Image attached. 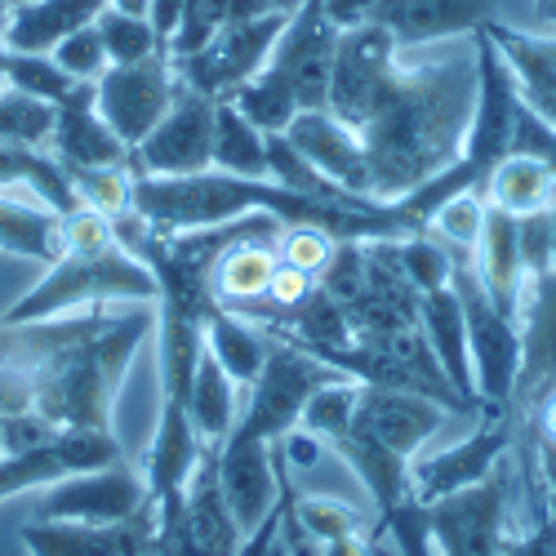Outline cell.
I'll use <instances>...</instances> for the list:
<instances>
[{"label": "cell", "instance_id": "cell-15", "mask_svg": "<svg viewBox=\"0 0 556 556\" xmlns=\"http://www.w3.org/2000/svg\"><path fill=\"white\" fill-rule=\"evenodd\" d=\"M129 458L116 432L108 428H63L54 441H45L23 454H0V503L23 494V490H45L76 472H99L112 463Z\"/></svg>", "mask_w": 556, "mask_h": 556}, {"label": "cell", "instance_id": "cell-51", "mask_svg": "<svg viewBox=\"0 0 556 556\" xmlns=\"http://www.w3.org/2000/svg\"><path fill=\"white\" fill-rule=\"evenodd\" d=\"M112 10H125V14H148V0H108Z\"/></svg>", "mask_w": 556, "mask_h": 556}, {"label": "cell", "instance_id": "cell-24", "mask_svg": "<svg viewBox=\"0 0 556 556\" xmlns=\"http://www.w3.org/2000/svg\"><path fill=\"white\" fill-rule=\"evenodd\" d=\"M0 250L54 267L67 254V218L23 188H0Z\"/></svg>", "mask_w": 556, "mask_h": 556}, {"label": "cell", "instance_id": "cell-33", "mask_svg": "<svg viewBox=\"0 0 556 556\" xmlns=\"http://www.w3.org/2000/svg\"><path fill=\"white\" fill-rule=\"evenodd\" d=\"M54 116L59 108L31 99L14 85H0V143L14 148H50L54 138Z\"/></svg>", "mask_w": 556, "mask_h": 556}, {"label": "cell", "instance_id": "cell-56", "mask_svg": "<svg viewBox=\"0 0 556 556\" xmlns=\"http://www.w3.org/2000/svg\"><path fill=\"white\" fill-rule=\"evenodd\" d=\"M10 5H27V0H10Z\"/></svg>", "mask_w": 556, "mask_h": 556}, {"label": "cell", "instance_id": "cell-1", "mask_svg": "<svg viewBox=\"0 0 556 556\" xmlns=\"http://www.w3.org/2000/svg\"><path fill=\"white\" fill-rule=\"evenodd\" d=\"M477 108V63H414L401 67V80L379 108V116L361 129V143L375 178V201L392 205L419 192L424 182L445 174L472 125Z\"/></svg>", "mask_w": 556, "mask_h": 556}, {"label": "cell", "instance_id": "cell-19", "mask_svg": "<svg viewBox=\"0 0 556 556\" xmlns=\"http://www.w3.org/2000/svg\"><path fill=\"white\" fill-rule=\"evenodd\" d=\"M50 152L67 174L76 169H134V148H125L94 108V85H76L59 103ZM138 174V169H134Z\"/></svg>", "mask_w": 556, "mask_h": 556}, {"label": "cell", "instance_id": "cell-28", "mask_svg": "<svg viewBox=\"0 0 556 556\" xmlns=\"http://www.w3.org/2000/svg\"><path fill=\"white\" fill-rule=\"evenodd\" d=\"M237 419H241L237 414V379H231L218 365V356L205 348L197 361L192 388H188V424L201 437V445L218 450L227 441V432L237 428Z\"/></svg>", "mask_w": 556, "mask_h": 556}, {"label": "cell", "instance_id": "cell-12", "mask_svg": "<svg viewBox=\"0 0 556 556\" xmlns=\"http://www.w3.org/2000/svg\"><path fill=\"white\" fill-rule=\"evenodd\" d=\"M148 503V477L138 463L121 458L99 472H76L45 485L36 498L40 521H80V526H116L129 521Z\"/></svg>", "mask_w": 556, "mask_h": 556}, {"label": "cell", "instance_id": "cell-53", "mask_svg": "<svg viewBox=\"0 0 556 556\" xmlns=\"http://www.w3.org/2000/svg\"><path fill=\"white\" fill-rule=\"evenodd\" d=\"M271 5H276V10H286V14H294V10H299V0H271Z\"/></svg>", "mask_w": 556, "mask_h": 556}, {"label": "cell", "instance_id": "cell-48", "mask_svg": "<svg viewBox=\"0 0 556 556\" xmlns=\"http://www.w3.org/2000/svg\"><path fill=\"white\" fill-rule=\"evenodd\" d=\"M388 0H326V14L334 27H356V23H369Z\"/></svg>", "mask_w": 556, "mask_h": 556}, {"label": "cell", "instance_id": "cell-10", "mask_svg": "<svg viewBox=\"0 0 556 556\" xmlns=\"http://www.w3.org/2000/svg\"><path fill=\"white\" fill-rule=\"evenodd\" d=\"M174 94H178V72H174L169 54H152L143 63L108 67L94 80V108L125 148H138L161 125Z\"/></svg>", "mask_w": 556, "mask_h": 556}, {"label": "cell", "instance_id": "cell-8", "mask_svg": "<svg viewBox=\"0 0 556 556\" xmlns=\"http://www.w3.org/2000/svg\"><path fill=\"white\" fill-rule=\"evenodd\" d=\"M450 419V409L419 396V392H401V388H375V383H361L356 388V414H352V432L343 441L369 445L379 450L405 468H414V454H419L437 428ZM339 445V441H334ZM330 445V450H334Z\"/></svg>", "mask_w": 556, "mask_h": 556}, {"label": "cell", "instance_id": "cell-46", "mask_svg": "<svg viewBox=\"0 0 556 556\" xmlns=\"http://www.w3.org/2000/svg\"><path fill=\"white\" fill-rule=\"evenodd\" d=\"M503 556H556V513L539 517L517 539H503Z\"/></svg>", "mask_w": 556, "mask_h": 556}, {"label": "cell", "instance_id": "cell-45", "mask_svg": "<svg viewBox=\"0 0 556 556\" xmlns=\"http://www.w3.org/2000/svg\"><path fill=\"white\" fill-rule=\"evenodd\" d=\"M237 556H290V543H286V517H281V503L271 507V517L254 530V534H245V543H241V552Z\"/></svg>", "mask_w": 556, "mask_h": 556}, {"label": "cell", "instance_id": "cell-26", "mask_svg": "<svg viewBox=\"0 0 556 556\" xmlns=\"http://www.w3.org/2000/svg\"><path fill=\"white\" fill-rule=\"evenodd\" d=\"M103 10L108 0H27V5L10 10V27L0 45H10L18 54H54L59 40L89 27Z\"/></svg>", "mask_w": 556, "mask_h": 556}, {"label": "cell", "instance_id": "cell-27", "mask_svg": "<svg viewBox=\"0 0 556 556\" xmlns=\"http://www.w3.org/2000/svg\"><path fill=\"white\" fill-rule=\"evenodd\" d=\"M276 263H281V258H276V241H263V237H250V241H237L231 250H223L214 271H210V286H214L218 307L237 312V307L263 303Z\"/></svg>", "mask_w": 556, "mask_h": 556}, {"label": "cell", "instance_id": "cell-14", "mask_svg": "<svg viewBox=\"0 0 556 556\" xmlns=\"http://www.w3.org/2000/svg\"><path fill=\"white\" fill-rule=\"evenodd\" d=\"M517 330H521V365H517L513 401H507V419H513V432L521 437L530 414L556 392V267L526 286Z\"/></svg>", "mask_w": 556, "mask_h": 556}, {"label": "cell", "instance_id": "cell-31", "mask_svg": "<svg viewBox=\"0 0 556 556\" xmlns=\"http://www.w3.org/2000/svg\"><path fill=\"white\" fill-rule=\"evenodd\" d=\"M214 169L237 178H267V134L250 125L227 99L214 112Z\"/></svg>", "mask_w": 556, "mask_h": 556}, {"label": "cell", "instance_id": "cell-52", "mask_svg": "<svg viewBox=\"0 0 556 556\" xmlns=\"http://www.w3.org/2000/svg\"><path fill=\"white\" fill-rule=\"evenodd\" d=\"M10 10H14L10 0H0V36H5V27H10Z\"/></svg>", "mask_w": 556, "mask_h": 556}, {"label": "cell", "instance_id": "cell-21", "mask_svg": "<svg viewBox=\"0 0 556 556\" xmlns=\"http://www.w3.org/2000/svg\"><path fill=\"white\" fill-rule=\"evenodd\" d=\"M485 31L498 45L507 72L517 80V99L547 129H556V36H534V31H521L503 18H490Z\"/></svg>", "mask_w": 556, "mask_h": 556}, {"label": "cell", "instance_id": "cell-11", "mask_svg": "<svg viewBox=\"0 0 556 556\" xmlns=\"http://www.w3.org/2000/svg\"><path fill=\"white\" fill-rule=\"evenodd\" d=\"M214 112L218 99L197 94L178 80V94L161 125L134 148V169L152 178H188L214 169Z\"/></svg>", "mask_w": 556, "mask_h": 556}, {"label": "cell", "instance_id": "cell-3", "mask_svg": "<svg viewBox=\"0 0 556 556\" xmlns=\"http://www.w3.org/2000/svg\"><path fill=\"white\" fill-rule=\"evenodd\" d=\"M94 303H156V276L138 263L112 231V218L99 210L67 214V254L45 267L40 281L0 320H45Z\"/></svg>", "mask_w": 556, "mask_h": 556}, {"label": "cell", "instance_id": "cell-39", "mask_svg": "<svg viewBox=\"0 0 556 556\" xmlns=\"http://www.w3.org/2000/svg\"><path fill=\"white\" fill-rule=\"evenodd\" d=\"M50 59H54L72 80H80V85H94V80L112 67L108 45H103V36H99V27H94V23L80 27V31H72L67 40H59Z\"/></svg>", "mask_w": 556, "mask_h": 556}, {"label": "cell", "instance_id": "cell-25", "mask_svg": "<svg viewBox=\"0 0 556 556\" xmlns=\"http://www.w3.org/2000/svg\"><path fill=\"white\" fill-rule=\"evenodd\" d=\"M419 326L428 334V348H432L437 365L454 383V392L481 409L477 379H472V356H468V330H463V307H458V294H454L450 281L419 299ZM481 419H485V409H481Z\"/></svg>", "mask_w": 556, "mask_h": 556}, {"label": "cell", "instance_id": "cell-5", "mask_svg": "<svg viewBox=\"0 0 556 556\" xmlns=\"http://www.w3.org/2000/svg\"><path fill=\"white\" fill-rule=\"evenodd\" d=\"M334 379H348V375L267 334V361L258 369V379L245 388L250 401H245L241 419H237V428H231V432L250 437V441H263V445H276L290 428H299L303 405L326 383H334Z\"/></svg>", "mask_w": 556, "mask_h": 556}, {"label": "cell", "instance_id": "cell-4", "mask_svg": "<svg viewBox=\"0 0 556 556\" xmlns=\"http://www.w3.org/2000/svg\"><path fill=\"white\" fill-rule=\"evenodd\" d=\"M450 286L463 307V330H468V356H472L481 409H485V419H507V401H513L517 365H521V330L485 294L481 271H477V250H450Z\"/></svg>", "mask_w": 556, "mask_h": 556}, {"label": "cell", "instance_id": "cell-9", "mask_svg": "<svg viewBox=\"0 0 556 556\" xmlns=\"http://www.w3.org/2000/svg\"><path fill=\"white\" fill-rule=\"evenodd\" d=\"M290 14H263V18H250V23H231V27H218L197 54L188 59H174V72L178 80L197 89V94H210V99H227L237 85H245L254 72H263V63L271 59L276 40H281Z\"/></svg>", "mask_w": 556, "mask_h": 556}, {"label": "cell", "instance_id": "cell-47", "mask_svg": "<svg viewBox=\"0 0 556 556\" xmlns=\"http://www.w3.org/2000/svg\"><path fill=\"white\" fill-rule=\"evenodd\" d=\"M182 14H188V0H148V23H152V31L161 36L165 50H169V40H174Z\"/></svg>", "mask_w": 556, "mask_h": 556}, {"label": "cell", "instance_id": "cell-43", "mask_svg": "<svg viewBox=\"0 0 556 556\" xmlns=\"http://www.w3.org/2000/svg\"><path fill=\"white\" fill-rule=\"evenodd\" d=\"M521 227V263H526V276L552 271V210H539V214H521L517 218Z\"/></svg>", "mask_w": 556, "mask_h": 556}, {"label": "cell", "instance_id": "cell-49", "mask_svg": "<svg viewBox=\"0 0 556 556\" xmlns=\"http://www.w3.org/2000/svg\"><path fill=\"white\" fill-rule=\"evenodd\" d=\"M320 556H379V543L369 534H348V539H334V543H316Z\"/></svg>", "mask_w": 556, "mask_h": 556}, {"label": "cell", "instance_id": "cell-23", "mask_svg": "<svg viewBox=\"0 0 556 556\" xmlns=\"http://www.w3.org/2000/svg\"><path fill=\"white\" fill-rule=\"evenodd\" d=\"M477 271L481 286L494 299V307L503 316H521V299H526V263H521V227L517 214H503L494 205H485V223H481V241H477Z\"/></svg>", "mask_w": 556, "mask_h": 556}, {"label": "cell", "instance_id": "cell-17", "mask_svg": "<svg viewBox=\"0 0 556 556\" xmlns=\"http://www.w3.org/2000/svg\"><path fill=\"white\" fill-rule=\"evenodd\" d=\"M23 547L31 556H143L156 547V503L148 498L129 521L80 526V521H40L23 526Z\"/></svg>", "mask_w": 556, "mask_h": 556}, {"label": "cell", "instance_id": "cell-16", "mask_svg": "<svg viewBox=\"0 0 556 556\" xmlns=\"http://www.w3.org/2000/svg\"><path fill=\"white\" fill-rule=\"evenodd\" d=\"M513 445H517V432H513V419H477V428L463 437L458 445L432 454V458H414L409 468V498L419 503H437L445 494H458L477 481H485L498 463L513 458Z\"/></svg>", "mask_w": 556, "mask_h": 556}, {"label": "cell", "instance_id": "cell-38", "mask_svg": "<svg viewBox=\"0 0 556 556\" xmlns=\"http://www.w3.org/2000/svg\"><path fill=\"white\" fill-rule=\"evenodd\" d=\"M290 507L299 526L316 539V543H334V539H348V534H369V521L356 513V507L339 503V498H326V494H290Z\"/></svg>", "mask_w": 556, "mask_h": 556}, {"label": "cell", "instance_id": "cell-6", "mask_svg": "<svg viewBox=\"0 0 556 556\" xmlns=\"http://www.w3.org/2000/svg\"><path fill=\"white\" fill-rule=\"evenodd\" d=\"M396 54H401V45L383 23L343 27L334 72H330L326 112H334L343 125H352L361 134L369 121L379 116V108L388 103V94L401 80V59Z\"/></svg>", "mask_w": 556, "mask_h": 556}, {"label": "cell", "instance_id": "cell-37", "mask_svg": "<svg viewBox=\"0 0 556 556\" xmlns=\"http://www.w3.org/2000/svg\"><path fill=\"white\" fill-rule=\"evenodd\" d=\"M356 379H334V383H326L320 388L307 405H303V419H299V428H307L312 437H320L326 445H334V441H343L348 432H352V414H356Z\"/></svg>", "mask_w": 556, "mask_h": 556}, {"label": "cell", "instance_id": "cell-55", "mask_svg": "<svg viewBox=\"0 0 556 556\" xmlns=\"http://www.w3.org/2000/svg\"><path fill=\"white\" fill-rule=\"evenodd\" d=\"M143 556H161V547H148V552H143Z\"/></svg>", "mask_w": 556, "mask_h": 556}, {"label": "cell", "instance_id": "cell-35", "mask_svg": "<svg viewBox=\"0 0 556 556\" xmlns=\"http://www.w3.org/2000/svg\"><path fill=\"white\" fill-rule=\"evenodd\" d=\"M94 27H99V36H103V45H108L112 67L143 63V59H152V54H169L165 45H161V36L152 31L148 14H125V10H112V5H108V10L94 18Z\"/></svg>", "mask_w": 556, "mask_h": 556}, {"label": "cell", "instance_id": "cell-54", "mask_svg": "<svg viewBox=\"0 0 556 556\" xmlns=\"http://www.w3.org/2000/svg\"><path fill=\"white\" fill-rule=\"evenodd\" d=\"M552 267H556V205H552Z\"/></svg>", "mask_w": 556, "mask_h": 556}, {"label": "cell", "instance_id": "cell-20", "mask_svg": "<svg viewBox=\"0 0 556 556\" xmlns=\"http://www.w3.org/2000/svg\"><path fill=\"white\" fill-rule=\"evenodd\" d=\"M290 143L326 174L334 188H343L348 197H365L375 201V178H369V156L365 143L352 125H343L334 112L316 108V112H299L294 125L286 129Z\"/></svg>", "mask_w": 556, "mask_h": 556}, {"label": "cell", "instance_id": "cell-44", "mask_svg": "<svg viewBox=\"0 0 556 556\" xmlns=\"http://www.w3.org/2000/svg\"><path fill=\"white\" fill-rule=\"evenodd\" d=\"M320 450H326V441L312 437L307 428H290L281 441H276V458H281L290 472H312L320 463Z\"/></svg>", "mask_w": 556, "mask_h": 556}, {"label": "cell", "instance_id": "cell-2", "mask_svg": "<svg viewBox=\"0 0 556 556\" xmlns=\"http://www.w3.org/2000/svg\"><path fill=\"white\" fill-rule=\"evenodd\" d=\"M156 326V303H94L72 339L31 365L36 409L59 428H108L134 352Z\"/></svg>", "mask_w": 556, "mask_h": 556}, {"label": "cell", "instance_id": "cell-50", "mask_svg": "<svg viewBox=\"0 0 556 556\" xmlns=\"http://www.w3.org/2000/svg\"><path fill=\"white\" fill-rule=\"evenodd\" d=\"M534 14H539V23L556 27V0H534Z\"/></svg>", "mask_w": 556, "mask_h": 556}, {"label": "cell", "instance_id": "cell-41", "mask_svg": "<svg viewBox=\"0 0 556 556\" xmlns=\"http://www.w3.org/2000/svg\"><path fill=\"white\" fill-rule=\"evenodd\" d=\"M383 534L396 539V552H383V547H379V556H437V552H432L428 521H424V503H419V498H405L396 513L383 521Z\"/></svg>", "mask_w": 556, "mask_h": 556}, {"label": "cell", "instance_id": "cell-34", "mask_svg": "<svg viewBox=\"0 0 556 556\" xmlns=\"http://www.w3.org/2000/svg\"><path fill=\"white\" fill-rule=\"evenodd\" d=\"M0 76H5V85L23 89V94H31V99L54 103V108L80 85L50 54H18V50H10V45H0Z\"/></svg>", "mask_w": 556, "mask_h": 556}, {"label": "cell", "instance_id": "cell-30", "mask_svg": "<svg viewBox=\"0 0 556 556\" xmlns=\"http://www.w3.org/2000/svg\"><path fill=\"white\" fill-rule=\"evenodd\" d=\"M205 348L218 356V365L227 369L237 388H250L258 379V369L267 361V334L258 326H250L245 316L218 307L210 320H205Z\"/></svg>", "mask_w": 556, "mask_h": 556}, {"label": "cell", "instance_id": "cell-7", "mask_svg": "<svg viewBox=\"0 0 556 556\" xmlns=\"http://www.w3.org/2000/svg\"><path fill=\"white\" fill-rule=\"evenodd\" d=\"M513 494V458L498 468L437 503H424V521L432 534L437 556H503V530H507V498Z\"/></svg>", "mask_w": 556, "mask_h": 556}, {"label": "cell", "instance_id": "cell-29", "mask_svg": "<svg viewBox=\"0 0 556 556\" xmlns=\"http://www.w3.org/2000/svg\"><path fill=\"white\" fill-rule=\"evenodd\" d=\"M485 205L503 210V214H539L556 205V174L547 161L513 152L507 161H498V169L485 182Z\"/></svg>", "mask_w": 556, "mask_h": 556}, {"label": "cell", "instance_id": "cell-32", "mask_svg": "<svg viewBox=\"0 0 556 556\" xmlns=\"http://www.w3.org/2000/svg\"><path fill=\"white\" fill-rule=\"evenodd\" d=\"M227 103L237 108L250 125H258L263 134H286V129L294 125V116L303 112V108H299V99H294V89H290L281 76H276L271 67L254 72L245 85L231 89Z\"/></svg>", "mask_w": 556, "mask_h": 556}, {"label": "cell", "instance_id": "cell-40", "mask_svg": "<svg viewBox=\"0 0 556 556\" xmlns=\"http://www.w3.org/2000/svg\"><path fill=\"white\" fill-rule=\"evenodd\" d=\"M334 237H326L320 227H286L281 241H276V258L307 271V276H320L326 271V263L334 258Z\"/></svg>", "mask_w": 556, "mask_h": 556}, {"label": "cell", "instance_id": "cell-13", "mask_svg": "<svg viewBox=\"0 0 556 556\" xmlns=\"http://www.w3.org/2000/svg\"><path fill=\"white\" fill-rule=\"evenodd\" d=\"M339 36H343V27L330 23L326 0H299V10L290 14L271 59L263 63L294 89L303 112H316L330 103V72H334V54H339Z\"/></svg>", "mask_w": 556, "mask_h": 556}, {"label": "cell", "instance_id": "cell-42", "mask_svg": "<svg viewBox=\"0 0 556 556\" xmlns=\"http://www.w3.org/2000/svg\"><path fill=\"white\" fill-rule=\"evenodd\" d=\"M63 428L54 419H45L40 409H18V414H0V454H23L45 441H54Z\"/></svg>", "mask_w": 556, "mask_h": 556}, {"label": "cell", "instance_id": "cell-18", "mask_svg": "<svg viewBox=\"0 0 556 556\" xmlns=\"http://www.w3.org/2000/svg\"><path fill=\"white\" fill-rule=\"evenodd\" d=\"M218 490L231 507V517L245 534H254L271 507L281 503V477H276V445L250 441L231 432L218 445Z\"/></svg>", "mask_w": 556, "mask_h": 556}, {"label": "cell", "instance_id": "cell-22", "mask_svg": "<svg viewBox=\"0 0 556 556\" xmlns=\"http://www.w3.org/2000/svg\"><path fill=\"white\" fill-rule=\"evenodd\" d=\"M494 10V0H388L369 23H383L396 45H428L445 36H472L498 18Z\"/></svg>", "mask_w": 556, "mask_h": 556}, {"label": "cell", "instance_id": "cell-36", "mask_svg": "<svg viewBox=\"0 0 556 556\" xmlns=\"http://www.w3.org/2000/svg\"><path fill=\"white\" fill-rule=\"evenodd\" d=\"M481 223H485V192H454L432 210L424 231L445 250H477L481 241Z\"/></svg>", "mask_w": 556, "mask_h": 556}]
</instances>
